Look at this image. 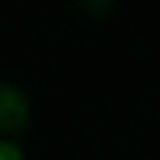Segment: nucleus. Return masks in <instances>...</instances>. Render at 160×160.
Masks as SVG:
<instances>
[{
  "label": "nucleus",
  "mask_w": 160,
  "mask_h": 160,
  "mask_svg": "<svg viewBox=\"0 0 160 160\" xmlns=\"http://www.w3.org/2000/svg\"><path fill=\"white\" fill-rule=\"evenodd\" d=\"M0 160H27V151L18 139H3L0 137Z\"/></svg>",
  "instance_id": "obj_2"
},
{
  "label": "nucleus",
  "mask_w": 160,
  "mask_h": 160,
  "mask_svg": "<svg viewBox=\"0 0 160 160\" xmlns=\"http://www.w3.org/2000/svg\"><path fill=\"white\" fill-rule=\"evenodd\" d=\"M30 122H33L30 92L15 80L0 77V137L21 142V137L30 131Z\"/></svg>",
  "instance_id": "obj_1"
}]
</instances>
